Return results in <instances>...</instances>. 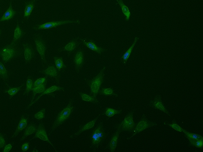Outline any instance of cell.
<instances>
[{
  "label": "cell",
  "instance_id": "484cf974",
  "mask_svg": "<svg viewBox=\"0 0 203 152\" xmlns=\"http://www.w3.org/2000/svg\"><path fill=\"white\" fill-rule=\"evenodd\" d=\"M183 132L185 134L188 139H192L194 140L203 139V137L201 136V135H198V134L191 133L185 130Z\"/></svg>",
  "mask_w": 203,
  "mask_h": 152
},
{
  "label": "cell",
  "instance_id": "d6986e66",
  "mask_svg": "<svg viewBox=\"0 0 203 152\" xmlns=\"http://www.w3.org/2000/svg\"><path fill=\"white\" fill-rule=\"evenodd\" d=\"M80 94L81 95L82 100L84 101L96 103V104H97L99 102V101L97 99L96 97H94L91 95L90 96V95L82 93H80Z\"/></svg>",
  "mask_w": 203,
  "mask_h": 152
},
{
  "label": "cell",
  "instance_id": "9a60e30c",
  "mask_svg": "<svg viewBox=\"0 0 203 152\" xmlns=\"http://www.w3.org/2000/svg\"><path fill=\"white\" fill-rule=\"evenodd\" d=\"M27 126V119L25 118L24 116H22L21 119L20 120V123L18 124V127L17 128L13 137H16L19 132H21L22 130L25 129L26 127Z\"/></svg>",
  "mask_w": 203,
  "mask_h": 152
},
{
  "label": "cell",
  "instance_id": "b9f144b4",
  "mask_svg": "<svg viewBox=\"0 0 203 152\" xmlns=\"http://www.w3.org/2000/svg\"><path fill=\"white\" fill-rule=\"evenodd\" d=\"M0 34H1V32H0Z\"/></svg>",
  "mask_w": 203,
  "mask_h": 152
},
{
  "label": "cell",
  "instance_id": "d6a6232c",
  "mask_svg": "<svg viewBox=\"0 0 203 152\" xmlns=\"http://www.w3.org/2000/svg\"><path fill=\"white\" fill-rule=\"evenodd\" d=\"M22 33L21 30L20 29L19 26V25L17 24V27L15 30L14 38L13 42H14L16 41L22 35Z\"/></svg>",
  "mask_w": 203,
  "mask_h": 152
},
{
  "label": "cell",
  "instance_id": "7c38bea8",
  "mask_svg": "<svg viewBox=\"0 0 203 152\" xmlns=\"http://www.w3.org/2000/svg\"><path fill=\"white\" fill-rule=\"evenodd\" d=\"M35 44L36 45V49L41 57L42 61L44 63L46 62L45 56H44V54L46 50V47L45 45L42 41L39 39L35 41Z\"/></svg>",
  "mask_w": 203,
  "mask_h": 152
},
{
  "label": "cell",
  "instance_id": "74e56055",
  "mask_svg": "<svg viewBox=\"0 0 203 152\" xmlns=\"http://www.w3.org/2000/svg\"><path fill=\"white\" fill-rule=\"evenodd\" d=\"M46 77L40 78V79H38L34 83V85H33L34 87L38 86L43 84L44 82L46 80Z\"/></svg>",
  "mask_w": 203,
  "mask_h": 152
},
{
  "label": "cell",
  "instance_id": "ba28073f",
  "mask_svg": "<svg viewBox=\"0 0 203 152\" xmlns=\"http://www.w3.org/2000/svg\"><path fill=\"white\" fill-rule=\"evenodd\" d=\"M74 22H75L73 21L69 20L63 21L51 22H47V23H44V24H42V25H40V26H37V28L38 29H49V28H52L55 27L60 26V25Z\"/></svg>",
  "mask_w": 203,
  "mask_h": 152
},
{
  "label": "cell",
  "instance_id": "4316f807",
  "mask_svg": "<svg viewBox=\"0 0 203 152\" xmlns=\"http://www.w3.org/2000/svg\"><path fill=\"white\" fill-rule=\"evenodd\" d=\"M100 93L102 95L108 96L115 95L117 96V95L114 93V91L111 88H104L102 89L100 92Z\"/></svg>",
  "mask_w": 203,
  "mask_h": 152
},
{
  "label": "cell",
  "instance_id": "f35d334b",
  "mask_svg": "<svg viewBox=\"0 0 203 152\" xmlns=\"http://www.w3.org/2000/svg\"><path fill=\"white\" fill-rule=\"evenodd\" d=\"M5 142L3 137L0 133V148H2L5 145Z\"/></svg>",
  "mask_w": 203,
  "mask_h": 152
},
{
  "label": "cell",
  "instance_id": "30bf717a",
  "mask_svg": "<svg viewBox=\"0 0 203 152\" xmlns=\"http://www.w3.org/2000/svg\"><path fill=\"white\" fill-rule=\"evenodd\" d=\"M151 106L155 109H160L163 112H164L165 113L169 115V113L166 109L165 107L163 104L162 103L161 97L160 95H158L156 98H155L152 102H151Z\"/></svg>",
  "mask_w": 203,
  "mask_h": 152
},
{
  "label": "cell",
  "instance_id": "ac0fdd59",
  "mask_svg": "<svg viewBox=\"0 0 203 152\" xmlns=\"http://www.w3.org/2000/svg\"><path fill=\"white\" fill-rule=\"evenodd\" d=\"M15 13V12L12 9L11 2L10 7H9V9L6 11V13L2 17L0 20V21H2L5 20H10L13 16H14Z\"/></svg>",
  "mask_w": 203,
  "mask_h": 152
},
{
  "label": "cell",
  "instance_id": "5b68a950",
  "mask_svg": "<svg viewBox=\"0 0 203 152\" xmlns=\"http://www.w3.org/2000/svg\"><path fill=\"white\" fill-rule=\"evenodd\" d=\"M133 112H131L128 114L124 118V120L122 123L118 124L120 126L121 131H131L136 127V124L133 121Z\"/></svg>",
  "mask_w": 203,
  "mask_h": 152
},
{
  "label": "cell",
  "instance_id": "4fadbf2b",
  "mask_svg": "<svg viewBox=\"0 0 203 152\" xmlns=\"http://www.w3.org/2000/svg\"><path fill=\"white\" fill-rule=\"evenodd\" d=\"M64 91V88H63L61 87L56 86H53L51 87L50 88H48L47 90H45L44 91L43 93H42L41 95H40L39 97H38L37 99L34 102H32L31 104H30V105L28 106V107H27L26 109H28V108L32 105L33 104H34L38 100L40 99L41 96L42 95H44L47 94H50L51 93H53V92H54L56 91Z\"/></svg>",
  "mask_w": 203,
  "mask_h": 152
},
{
  "label": "cell",
  "instance_id": "603a6c76",
  "mask_svg": "<svg viewBox=\"0 0 203 152\" xmlns=\"http://www.w3.org/2000/svg\"><path fill=\"white\" fill-rule=\"evenodd\" d=\"M84 44L92 51H95V52L98 53H101L104 51V49L102 48L97 47L92 41H89V42H84Z\"/></svg>",
  "mask_w": 203,
  "mask_h": 152
},
{
  "label": "cell",
  "instance_id": "83f0119b",
  "mask_svg": "<svg viewBox=\"0 0 203 152\" xmlns=\"http://www.w3.org/2000/svg\"><path fill=\"white\" fill-rule=\"evenodd\" d=\"M25 51H24V55L25 59L26 61H29L32 58L33 55V52L31 49L30 48L27 46H25L24 47Z\"/></svg>",
  "mask_w": 203,
  "mask_h": 152
},
{
  "label": "cell",
  "instance_id": "9c48e42d",
  "mask_svg": "<svg viewBox=\"0 0 203 152\" xmlns=\"http://www.w3.org/2000/svg\"><path fill=\"white\" fill-rule=\"evenodd\" d=\"M121 128L119 125L117 126V130L116 132L114 134L112 139L110 140V142L109 144L108 147L110 150L111 152H114L116 148L117 141L119 137V134L121 132Z\"/></svg>",
  "mask_w": 203,
  "mask_h": 152
},
{
  "label": "cell",
  "instance_id": "d590c367",
  "mask_svg": "<svg viewBox=\"0 0 203 152\" xmlns=\"http://www.w3.org/2000/svg\"><path fill=\"white\" fill-rule=\"evenodd\" d=\"M22 86H21L20 87H19L18 88H10L9 91H5V93H7L13 97V95H15L17 92L20 91V89L22 87V86Z\"/></svg>",
  "mask_w": 203,
  "mask_h": 152
},
{
  "label": "cell",
  "instance_id": "d4e9b609",
  "mask_svg": "<svg viewBox=\"0 0 203 152\" xmlns=\"http://www.w3.org/2000/svg\"><path fill=\"white\" fill-rule=\"evenodd\" d=\"M54 61L58 71H61L62 69H64L66 67V66L63 63L62 58H55Z\"/></svg>",
  "mask_w": 203,
  "mask_h": 152
},
{
  "label": "cell",
  "instance_id": "277c9868",
  "mask_svg": "<svg viewBox=\"0 0 203 152\" xmlns=\"http://www.w3.org/2000/svg\"><path fill=\"white\" fill-rule=\"evenodd\" d=\"M157 125V123L151 122L149 121V120H147L145 116H143L140 122H139L136 125V127H136L135 130L134 131V133L132 134V136L130 138H128V139H129L132 137L135 136L137 134L142 132L146 128L151 127L155 126V125L156 126Z\"/></svg>",
  "mask_w": 203,
  "mask_h": 152
},
{
  "label": "cell",
  "instance_id": "ab89813d",
  "mask_svg": "<svg viewBox=\"0 0 203 152\" xmlns=\"http://www.w3.org/2000/svg\"><path fill=\"white\" fill-rule=\"evenodd\" d=\"M29 147V143H26L22 145V149L23 151H26L28 150Z\"/></svg>",
  "mask_w": 203,
  "mask_h": 152
},
{
  "label": "cell",
  "instance_id": "836d02e7",
  "mask_svg": "<svg viewBox=\"0 0 203 152\" xmlns=\"http://www.w3.org/2000/svg\"><path fill=\"white\" fill-rule=\"evenodd\" d=\"M33 85V81L32 80L28 78L27 81L26 88V92L24 93V94L25 93L27 95L28 94L30 91L32 90Z\"/></svg>",
  "mask_w": 203,
  "mask_h": 152
},
{
  "label": "cell",
  "instance_id": "6da1fadb",
  "mask_svg": "<svg viewBox=\"0 0 203 152\" xmlns=\"http://www.w3.org/2000/svg\"><path fill=\"white\" fill-rule=\"evenodd\" d=\"M108 133L106 134L103 122H100L91 132V148L93 149V151H96L99 146L106 139Z\"/></svg>",
  "mask_w": 203,
  "mask_h": 152
},
{
  "label": "cell",
  "instance_id": "e0dca14e",
  "mask_svg": "<svg viewBox=\"0 0 203 152\" xmlns=\"http://www.w3.org/2000/svg\"><path fill=\"white\" fill-rule=\"evenodd\" d=\"M37 128V127L35 125H34V124H30L26 129L25 133H24V135H23V137L22 138V139H21L20 141L25 139V138L27 136L31 135L32 134L36 132Z\"/></svg>",
  "mask_w": 203,
  "mask_h": 152
},
{
  "label": "cell",
  "instance_id": "52a82bcc",
  "mask_svg": "<svg viewBox=\"0 0 203 152\" xmlns=\"http://www.w3.org/2000/svg\"><path fill=\"white\" fill-rule=\"evenodd\" d=\"M15 51L12 47H7L4 48L0 53L1 57L3 60L5 62L8 61L14 56Z\"/></svg>",
  "mask_w": 203,
  "mask_h": 152
},
{
  "label": "cell",
  "instance_id": "60d3db41",
  "mask_svg": "<svg viewBox=\"0 0 203 152\" xmlns=\"http://www.w3.org/2000/svg\"><path fill=\"white\" fill-rule=\"evenodd\" d=\"M12 146L11 145L9 144V145H7L6 146V147H5V149H4L3 152H9L10 150L12 149Z\"/></svg>",
  "mask_w": 203,
  "mask_h": 152
},
{
  "label": "cell",
  "instance_id": "8d00e7d4",
  "mask_svg": "<svg viewBox=\"0 0 203 152\" xmlns=\"http://www.w3.org/2000/svg\"><path fill=\"white\" fill-rule=\"evenodd\" d=\"M45 109H43L38 113H36L34 115V118L38 120L42 119L44 118V113H45Z\"/></svg>",
  "mask_w": 203,
  "mask_h": 152
},
{
  "label": "cell",
  "instance_id": "7402d4cb",
  "mask_svg": "<svg viewBox=\"0 0 203 152\" xmlns=\"http://www.w3.org/2000/svg\"><path fill=\"white\" fill-rule=\"evenodd\" d=\"M138 39V38H137V37H135V41H134V43L132 44V45L124 53V54L123 55L122 60L123 61H124V64H126L127 61H128L129 58L130 56L134 46L136 45V43L137 40Z\"/></svg>",
  "mask_w": 203,
  "mask_h": 152
},
{
  "label": "cell",
  "instance_id": "2e32d148",
  "mask_svg": "<svg viewBox=\"0 0 203 152\" xmlns=\"http://www.w3.org/2000/svg\"><path fill=\"white\" fill-rule=\"evenodd\" d=\"M47 83V81L46 80L44 82L43 84H42V85H40V86H38L36 87H34V88H32L31 91H33V97H32V99H31V101H30L31 103L33 102V100H34V99L35 96L36 95V94L38 93H42V92H43L44 91Z\"/></svg>",
  "mask_w": 203,
  "mask_h": 152
},
{
  "label": "cell",
  "instance_id": "f1b7e54d",
  "mask_svg": "<svg viewBox=\"0 0 203 152\" xmlns=\"http://www.w3.org/2000/svg\"><path fill=\"white\" fill-rule=\"evenodd\" d=\"M34 8V5L33 3H30L29 4H28L25 9V14H24V16L25 17H28L30 15L32 10Z\"/></svg>",
  "mask_w": 203,
  "mask_h": 152
},
{
  "label": "cell",
  "instance_id": "7a4b0ae2",
  "mask_svg": "<svg viewBox=\"0 0 203 152\" xmlns=\"http://www.w3.org/2000/svg\"><path fill=\"white\" fill-rule=\"evenodd\" d=\"M75 109L76 108L74 106V100L71 99L69 101L67 107L58 114L51 128L49 134L54 132L59 126L66 122L71 115V114L75 111Z\"/></svg>",
  "mask_w": 203,
  "mask_h": 152
},
{
  "label": "cell",
  "instance_id": "e575fe53",
  "mask_svg": "<svg viewBox=\"0 0 203 152\" xmlns=\"http://www.w3.org/2000/svg\"><path fill=\"white\" fill-rule=\"evenodd\" d=\"M77 43L75 41H71L68 44L64 47L63 50L68 51H72L75 48Z\"/></svg>",
  "mask_w": 203,
  "mask_h": 152
},
{
  "label": "cell",
  "instance_id": "ffe728a7",
  "mask_svg": "<svg viewBox=\"0 0 203 152\" xmlns=\"http://www.w3.org/2000/svg\"><path fill=\"white\" fill-rule=\"evenodd\" d=\"M116 1L121 7L124 14L126 16V20H128L130 16V13L128 8L124 5L122 0H116Z\"/></svg>",
  "mask_w": 203,
  "mask_h": 152
},
{
  "label": "cell",
  "instance_id": "3957f363",
  "mask_svg": "<svg viewBox=\"0 0 203 152\" xmlns=\"http://www.w3.org/2000/svg\"><path fill=\"white\" fill-rule=\"evenodd\" d=\"M104 69L105 67H104L95 78L89 82V85L90 87V95L91 96L96 97L100 92L101 86L103 82Z\"/></svg>",
  "mask_w": 203,
  "mask_h": 152
},
{
  "label": "cell",
  "instance_id": "8992f818",
  "mask_svg": "<svg viewBox=\"0 0 203 152\" xmlns=\"http://www.w3.org/2000/svg\"><path fill=\"white\" fill-rule=\"evenodd\" d=\"M35 138H38L44 141H48L50 144H51V145L53 146L54 150H55L57 152L55 147H54L53 144L51 143L48 137V135H47V133H46V130H45L44 126V125L42 123H40L39 126L37 128V130H36V134L34 137L32 139Z\"/></svg>",
  "mask_w": 203,
  "mask_h": 152
},
{
  "label": "cell",
  "instance_id": "4dcf8cb0",
  "mask_svg": "<svg viewBox=\"0 0 203 152\" xmlns=\"http://www.w3.org/2000/svg\"><path fill=\"white\" fill-rule=\"evenodd\" d=\"M0 76H1L5 81L7 78V70L4 67L3 64L1 62H0Z\"/></svg>",
  "mask_w": 203,
  "mask_h": 152
},
{
  "label": "cell",
  "instance_id": "1f68e13d",
  "mask_svg": "<svg viewBox=\"0 0 203 152\" xmlns=\"http://www.w3.org/2000/svg\"><path fill=\"white\" fill-rule=\"evenodd\" d=\"M164 124L165 125H168V126H170L172 127L173 129H175V130L178 131V132H183L185 131L184 129H183L180 126H179L175 121H173V123L172 124H167L165 122H164Z\"/></svg>",
  "mask_w": 203,
  "mask_h": 152
},
{
  "label": "cell",
  "instance_id": "5bb4252c",
  "mask_svg": "<svg viewBox=\"0 0 203 152\" xmlns=\"http://www.w3.org/2000/svg\"><path fill=\"white\" fill-rule=\"evenodd\" d=\"M83 55L82 52L81 50H79L77 53L74 59V62H75V66L77 70H79L83 63Z\"/></svg>",
  "mask_w": 203,
  "mask_h": 152
},
{
  "label": "cell",
  "instance_id": "f546056e",
  "mask_svg": "<svg viewBox=\"0 0 203 152\" xmlns=\"http://www.w3.org/2000/svg\"><path fill=\"white\" fill-rule=\"evenodd\" d=\"M190 144L193 146L201 147L203 146V140H194L188 139Z\"/></svg>",
  "mask_w": 203,
  "mask_h": 152
},
{
  "label": "cell",
  "instance_id": "cb8c5ba5",
  "mask_svg": "<svg viewBox=\"0 0 203 152\" xmlns=\"http://www.w3.org/2000/svg\"><path fill=\"white\" fill-rule=\"evenodd\" d=\"M122 111V109L120 110H117L112 108H106V109H105V113H103V114H105L106 116L108 117V118H110L112 117V116H114L115 114H119L121 113Z\"/></svg>",
  "mask_w": 203,
  "mask_h": 152
},
{
  "label": "cell",
  "instance_id": "8fae6325",
  "mask_svg": "<svg viewBox=\"0 0 203 152\" xmlns=\"http://www.w3.org/2000/svg\"><path fill=\"white\" fill-rule=\"evenodd\" d=\"M100 114L95 119L93 120H91V121H89L88 122L87 124L86 125H84V126H83L81 128H80V130L78 131V132H77L75 134H74V137H76L77 136L79 135V134H81V133L83 132H84V131H87V130H89V129H91V128H93V127L95 126V124L96 122L98 120V118H99V117L102 115V114Z\"/></svg>",
  "mask_w": 203,
  "mask_h": 152
},
{
  "label": "cell",
  "instance_id": "44dd1931",
  "mask_svg": "<svg viewBox=\"0 0 203 152\" xmlns=\"http://www.w3.org/2000/svg\"><path fill=\"white\" fill-rule=\"evenodd\" d=\"M42 72L45 74L46 75L58 79V73L56 71V68L53 66L49 67L46 70Z\"/></svg>",
  "mask_w": 203,
  "mask_h": 152
}]
</instances>
